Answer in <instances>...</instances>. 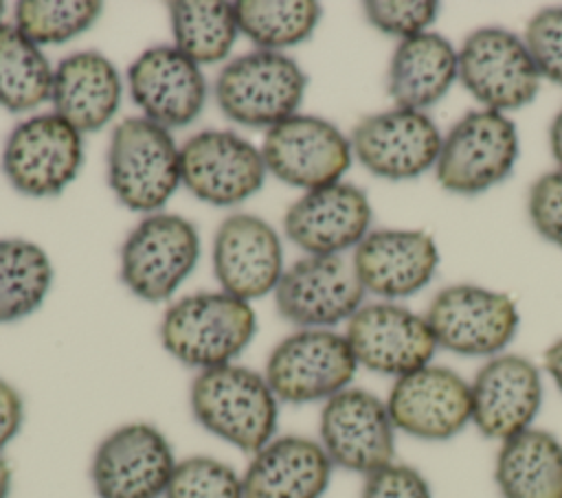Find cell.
<instances>
[{
    "label": "cell",
    "mask_w": 562,
    "mask_h": 498,
    "mask_svg": "<svg viewBox=\"0 0 562 498\" xmlns=\"http://www.w3.org/2000/svg\"><path fill=\"white\" fill-rule=\"evenodd\" d=\"M130 92L145 118L169 129L193 123L206 101V79L176 46H151L127 70Z\"/></svg>",
    "instance_id": "cell-20"
},
{
    "label": "cell",
    "mask_w": 562,
    "mask_h": 498,
    "mask_svg": "<svg viewBox=\"0 0 562 498\" xmlns=\"http://www.w3.org/2000/svg\"><path fill=\"white\" fill-rule=\"evenodd\" d=\"M358 362L345 333L301 329L283 338L268 355L263 377L279 401H327L349 388Z\"/></svg>",
    "instance_id": "cell-6"
},
{
    "label": "cell",
    "mask_w": 562,
    "mask_h": 498,
    "mask_svg": "<svg viewBox=\"0 0 562 498\" xmlns=\"http://www.w3.org/2000/svg\"><path fill=\"white\" fill-rule=\"evenodd\" d=\"M351 263L364 292L404 298L430 283L439 265V250L424 230L384 228L369 233L356 246Z\"/></svg>",
    "instance_id": "cell-23"
},
{
    "label": "cell",
    "mask_w": 562,
    "mask_h": 498,
    "mask_svg": "<svg viewBox=\"0 0 562 498\" xmlns=\"http://www.w3.org/2000/svg\"><path fill=\"white\" fill-rule=\"evenodd\" d=\"M53 68L37 44L13 24H0V105L26 112L50 99Z\"/></svg>",
    "instance_id": "cell-30"
},
{
    "label": "cell",
    "mask_w": 562,
    "mask_h": 498,
    "mask_svg": "<svg viewBox=\"0 0 562 498\" xmlns=\"http://www.w3.org/2000/svg\"><path fill=\"white\" fill-rule=\"evenodd\" d=\"M50 101L55 114L79 134L97 132L119 110L121 77L114 64L101 53H72L53 72Z\"/></svg>",
    "instance_id": "cell-25"
},
{
    "label": "cell",
    "mask_w": 562,
    "mask_h": 498,
    "mask_svg": "<svg viewBox=\"0 0 562 498\" xmlns=\"http://www.w3.org/2000/svg\"><path fill=\"white\" fill-rule=\"evenodd\" d=\"M395 432L386 401L364 388L336 393L318 419V443L331 465L362 476L395 461Z\"/></svg>",
    "instance_id": "cell-12"
},
{
    "label": "cell",
    "mask_w": 562,
    "mask_h": 498,
    "mask_svg": "<svg viewBox=\"0 0 562 498\" xmlns=\"http://www.w3.org/2000/svg\"><path fill=\"white\" fill-rule=\"evenodd\" d=\"M371 215V204L362 189L349 182H334L305 191L288 208L283 228L288 239L310 254H340L369 235Z\"/></svg>",
    "instance_id": "cell-22"
},
{
    "label": "cell",
    "mask_w": 562,
    "mask_h": 498,
    "mask_svg": "<svg viewBox=\"0 0 562 498\" xmlns=\"http://www.w3.org/2000/svg\"><path fill=\"white\" fill-rule=\"evenodd\" d=\"M439 2L432 0H369L364 2V15L367 20L382 33L395 35L400 39H411L415 35L426 33L437 15H439Z\"/></svg>",
    "instance_id": "cell-35"
},
{
    "label": "cell",
    "mask_w": 562,
    "mask_h": 498,
    "mask_svg": "<svg viewBox=\"0 0 562 498\" xmlns=\"http://www.w3.org/2000/svg\"><path fill=\"white\" fill-rule=\"evenodd\" d=\"M239 31L259 46L274 50L307 39L318 20L321 4L312 0H241L233 2Z\"/></svg>",
    "instance_id": "cell-31"
},
{
    "label": "cell",
    "mask_w": 562,
    "mask_h": 498,
    "mask_svg": "<svg viewBox=\"0 0 562 498\" xmlns=\"http://www.w3.org/2000/svg\"><path fill=\"white\" fill-rule=\"evenodd\" d=\"M542 362H544V371L551 377V382L555 384V388L562 395V338L553 340L544 353H542Z\"/></svg>",
    "instance_id": "cell-39"
},
{
    "label": "cell",
    "mask_w": 562,
    "mask_h": 498,
    "mask_svg": "<svg viewBox=\"0 0 562 498\" xmlns=\"http://www.w3.org/2000/svg\"><path fill=\"white\" fill-rule=\"evenodd\" d=\"M441 132L419 110L393 107L364 116L351 132V151L360 165L386 180H411L437 165Z\"/></svg>",
    "instance_id": "cell-18"
},
{
    "label": "cell",
    "mask_w": 562,
    "mask_h": 498,
    "mask_svg": "<svg viewBox=\"0 0 562 498\" xmlns=\"http://www.w3.org/2000/svg\"><path fill=\"white\" fill-rule=\"evenodd\" d=\"M426 322L439 349L468 358H492L514 340L520 316L507 294L461 283L443 287L430 301Z\"/></svg>",
    "instance_id": "cell-7"
},
{
    "label": "cell",
    "mask_w": 562,
    "mask_h": 498,
    "mask_svg": "<svg viewBox=\"0 0 562 498\" xmlns=\"http://www.w3.org/2000/svg\"><path fill=\"white\" fill-rule=\"evenodd\" d=\"M176 463L171 443L156 426L123 423L97 445L90 483L97 498H165Z\"/></svg>",
    "instance_id": "cell-10"
},
{
    "label": "cell",
    "mask_w": 562,
    "mask_h": 498,
    "mask_svg": "<svg viewBox=\"0 0 562 498\" xmlns=\"http://www.w3.org/2000/svg\"><path fill=\"white\" fill-rule=\"evenodd\" d=\"M53 283L44 248L26 239H0V325L33 314Z\"/></svg>",
    "instance_id": "cell-28"
},
{
    "label": "cell",
    "mask_w": 562,
    "mask_h": 498,
    "mask_svg": "<svg viewBox=\"0 0 562 498\" xmlns=\"http://www.w3.org/2000/svg\"><path fill=\"white\" fill-rule=\"evenodd\" d=\"M2 13H4V2H0V20H2ZM2 24V22H0Z\"/></svg>",
    "instance_id": "cell-42"
},
{
    "label": "cell",
    "mask_w": 562,
    "mask_h": 498,
    "mask_svg": "<svg viewBox=\"0 0 562 498\" xmlns=\"http://www.w3.org/2000/svg\"><path fill=\"white\" fill-rule=\"evenodd\" d=\"M108 180L127 208H160L180 184V149L169 129L145 116L121 121L110 138Z\"/></svg>",
    "instance_id": "cell-3"
},
{
    "label": "cell",
    "mask_w": 562,
    "mask_h": 498,
    "mask_svg": "<svg viewBox=\"0 0 562 498\" xmlns=\"http://www.w3.org/2000/svg\"><path fill=\"white\" fill-rule=\"evenodd\" d=\"M193 419L217 439L255 454L274 439L279 399L263 373L224 364L198 371L189 388Z\"/></svg>",
    "instance_id": "cell-1"
},
{
    "label": "cell",
    "mask_w": 562,
    "mask_h": 498,
    "mask_svg": "<svg viewBox=\"0 0 562 498\" xmlns=\"http://www.w3.org/2000/svg\"><path fill=\"white\" fill-rule=\"evenodd\" d=\"M472 426L492 441H507L529 428L542 408L540 369L518 353H498L483 362L470 382Z\"/></svg>",
    "instance_id": "cell-19"
},
{
    "label": "cell",
    "mask_w": 562,
    "mask_h": 498,
    "mask_svg": "<svg viewBox=\"0 0 562 498\" xmlns=\"http://www.w3.org/2000/svg\"><path fill=\"white\" fill-rule=\"evenodd\" d=\"M213 270L222 290L246 303L274 292L283 274L277 230L257 215L226 217L215 233Z\"/></svg>",
    "instance_id": "cell-21"
},
{
    "label": "cell",
    "mask_w": 562,
    "mask_h": 498,
    "mask_svg": "<svg viewBox=\"0 0 562 498\" xmlns=\"http://www.w3.org/2000/svg\"><path fill=\"white\" fill-rule=\"evenodd\" d=\"M527 211L540 237L562 248V169L549 171L531 184Z\"/></svg>",
    "instance_id": "cell-36"
},
{
    "label": "cell",
    "mask_w": 562,
    "mask_h": 498,
    "mask_svg": "<svg viewBox=\"0 0 562 498\" xmlns=\"http://www.w3.org/2000/svg\"><path fill=\"white\" fill-rule=\"evenodd\" d=\"M266 171L261 149L235 132L204 129L180 147V182L215 206L248 200L261 189Z\"/></svg>",
    "instance_id": "cell-17"
},
{
    "label": "cell",
    "mask_w": 562,
    "mask_h": 498,
    "mask_svg": "<svg viewBox=\"0 0 562 498\" xmlns=\"http://www.w3.org/2000/svg\"><path fill=\"white\" fill-rule=\"evenodd\" d=\"M494 483L501 498H562V441L536 426L503 441Z\"/></svg>",
    "instance_id": "cell-27"
},
{
    "label": "cell",
    "mask_w": 562,
    "mask_h": 498,
    "mask_svg": "<svg viewBox=\"0 0 562 498\" xmlns=\"http://www.w3.org/2000/svg\"><path fill=\"white\" fill-rule=\"evenodd\" d=\"M457 53L459 81L485 110L505 114L536 99L542 77L516 33L483 26L472 31Z\"/></svg>",
    "instance_id": "cell-8"
},
{
    "label": "cell",
    "mask_w": 562,
    "mask_h": 498,
    "mask_svg": "<svg viewBox=\"0 0 562 498\" xmlns=\"http://www.w3.org/2000/svg\"><path fill=\"white\" fill-rule=\"evenodd\" d=\"M364 298L353 263L340 254H312L283 270L274 287L281 318L305 329H325L349 320Z\"/></svg>",
    "instance_id": "cell-13"
},
{
    "label": "cell",
    "mask_w": 562,
    "mask_h": 498,
    "mask_svg": "<svg viewBox=\"0 0 562 498\" xmlns=\"http://www.w3.org/2000/svg\"><path fill=\"white\" fill-rule=\"evenodd\" d=\"M24 421V399L15 386L0 377V452L15 439Z\"/></svg>",
    "instance_id": "cell-38"
},
{
    "label": "cell",
    "mask_w": 562,
    "mask_h": 498,
    "mask_svg": "<svg viewBox=\"0 0 562 498\" xmlns=\"http://www.w3.org/2000/svg\"><path fill=\"white\" fill-rule=\"evenodd\" d=\"M198 257V228L180 215L154 213L121 246V281L138 298L160 303L189 276Z\"/></svg>",
    "instance_id": "cell-9"
},
{
    "label": "cell",
    "mask_w": 562,
    "mask_h": 498,
    "mask_svg": "<svg viewBox=\"0 0 562 498\" xmlns=\"http://www.w3.org/2000/svg\"><path fill=\"white\" fill-rule=\"evenodd\" d=\"M345 338L358 366L395 380L430 364L439 349L426 316L389 301L362 305L347 320Z\"/></svg>",
    "instance_id": "cell-16"
},
{
    "label": "cell",
    "mask_w": 562,
    "mask_h": 498,
    "mask_svg": "<svg viewBox=\"0 0 562 498\" xmlns=\"http://www.w3.org/2000/svg\"><path fill=\"white\" fill-rule=\"evenodd\" d=\"M457 79V48L443 35L426 31L400 42L389 64L386 88L395 107L424 112L441 101Z\"/></svg>",
    "instance_id": "cell-26"
},
{
    "label": "cell",
    "mask_w": 562,
    "mask_h": 498,
    "mask_svg": "<svg viewBox=\"0 0 562 498\" xmlns=\"http://www.w3.org/2000/svg\"><path fill=\"white\" fill-rule=\"evenodd\" d=\"M334 465L314 439L285 434L257 450L241 474L244 498H323Z\"/></svg>",
    "instance_id": "cell-24"
},
{
    "label": "cell",
    "mask_w": 562,
    "mask_h": 498,
    "mask_svg": "<svg viewBox=\"0 0 562 498\" xmlns=\"http://www.w3.org/2000/svg\"><path fill=\"white\" fill-rule=\"evenodd\" d=\"M165 498H244L241 474L213 456H187L176 463Z\"/></svg>",
    "instance_id": "cell-33"
},
{
    "label": "cell",
    "mask_w": 562,
    "mask_h": 498,
    "mask_svg": "<svg viewBox=\"0 0 562 498\" xmlns=\"http://www.w3.org/2000/svg\"><path fill=\"white\" fill-rule=\"evenodd\" d=\"M257 331L252 307L226 292H200L169 305L160 320L165 351L184 366L206 371L233 360Z\"/></svg>",
    "instance_id": "cell-2"
},
{
    "label": "cell",
    "mask_w": 562,
    "mask_h": 498,
    "mask_svg": "<svg viewBox=\"0 0 562 498\" xmlns=\"http://www.w3.org/2000/svg\"><path fill=\"white\" fill-rule=\"evenodd\" d=\"M522 42L542 79L562 86V7H544L536 11Z\"/></svg>",
    "instance_id": "cell-34"
},
{
    "label": "cell",
    "mask_w": 562,
    "mask_h": 498,
    "mask_svg": "<svg viewBox=\"0 0 562 498\" xmlns=\"http://www.w3.org/2000/svg\"><path fill=\"white\" fill-rule=\"evenodd\" d=\"M360 498H435L426 476L406 463H389L364 476Z\"/></svg>",
    "instance_id": "cell-37"
},
{
    "label": "cell",
    "mask_w": 562,
    "mask_h": 498,
    "mask_svg": "<svg viewBox=\"0 0 562 498\" xmlns=\"http://www.w3.org/2000/svg\"><path fill=\"white\" fill-rule=\"evenodd\" d=\"M386 408L397 432L419 441H448L472 423L470 382L430 362L393 380Z\"/></svg>",
    "instance_id": "cell-15"
},
{
    "label": "cell",
    "mask_w": 562,
    "mask_h": 498,
    "mask_svg": "<svg viewBox=\"0 0 562 498\" xmlns=\"http://www.w3.org/2000/svg\"><path fill=\"white\" fill-rule=\"evenodd\" d=\"M351 154L349 138L334 123L312 114H294L272 125L261 145L266 169L305 191L340 182Z\"/></svg>",
    "instance_id": "cell-14"
},
{
    "label": "cell",
    "mask_w": 562,
    "mask_h": 498,
    "mask_svg": "<svg viewBox=\"0 0 562 498\" xmlns=\"http://www.w3.org/2000/svg\"><path fill=\"white\" fill-rule=\"evenodd\" d=\"M9 494H11V467L0 456V498H9Z\"/></svg>",
    "instance_id": "cell-41"
},
{
    "label": "cell",
    "mask_w": 562,
    "mask_h": 498,
    "mask_svg": "<svg viewBox=\"0 0 562 498\" xmlns=\"http://www.w3.org/2000/svg\"><path fill=\"white\" fill-rule=\"evenodd\" d=\"M101 13L94 0H22L15 4V29L37 46L61 44L83 33Z\"/></svg>",
    "instance_id": "cell-32"
},
{
    "label": "cell",
    "mask_w": 562,
    "mask_h": 498,
    "mask_svg": "<svg viewBox=\"0 0 562 498\" xmlns=\"http://www.w3.org/2000/svg\"><path fill=\"white\" fill-rule=\"evenodd\" d=\"M549 147H551V154H553L558 167L562 169V107L549 127Z\"/></svg>",
    "instance_id": "cell-40"
},
{
    "label": "cell",
    "mask_w": 562,
    "mask_h": 498,
    "mask_svg": "<svg viewBox=\"0 0 562 498\" xmlns=\"http://www.w3.org/2000/svg\"><path fill=\"white\" fill-rule=\"evenodd\" d=\"M173 42L191 61L215 64L224 59L239 33L233 2H169Z\"/></svg>",
    "instance_id": "cell-29"
},
{
    "label": "cell",
    "mask_w": 562,
    "mask_h": 498,
    "mask_svg": "<svg viewBox=\"0 0 562 498\" xmlns=\"http://www.w3.org/2000/svg\"><path fill=\"white\" fill-rule=\"evenodd\" d=\"M307 77L301 66L274 50H255L228 61L215 81L224 116L248 127H272L296 114Z\"/></svg>",
    "instance_id": "cell-4"
},
{
    "label": "cell",
    "mask_w": 562,
    "mask_h": 498,
    "mask_svg": "<svg viewBox=\"0 0 562 498\" xmlns=\"http://www.w3.org/2000/svg\"><path fill=\"white\" fill-rule=\"evenodd\" d=\"M83 165L81 134L55 112L31 116L13 127L2 151L11 186L31 197L61 193Z\"/></svg>",
    "instance_id": "cell-11"
},
{
    "label": "cell",
    "mask_w": 562,
    "mask_h": 498,
    "mask_svg": "<svg viewBox=\"0 0 562 498\" xmlns=\"http://www.w3.org/2000/svg\"><path fill=\"white\" fill-rule=\"evenodd\" d=\"M518 158V132L509 116L494 110L463 114L441 140L435 165L439 184L457 195H476L501 184Z\"/></svg>",
    "instance_id": "cell-5"
}]
</instances>
